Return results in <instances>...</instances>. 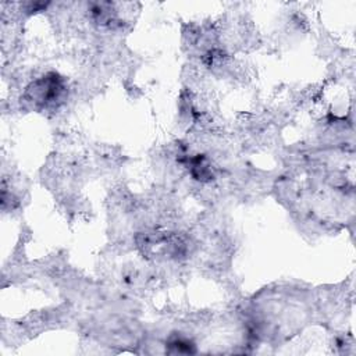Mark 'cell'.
I'll use <instances>...</instances> for the list:
<instances>
[{
  "instance_id": "cell-1",
  "label": "cell",
  "mask_w": 356,
  "mask_h": 356,
  "mask_svg": "<svg viewBox=\"0 0 356 356\" xmlns=\"http://www.w3.org/2000/svg\"><path fill=\"white\" fill-rule=\"evenodd\" d=\"M61 89V81L57 78V75L51 74L33 82L28 89V95L32 102L42 106H47L53 103L56 99H58Z\"/></svg>"
}]
</instances>
